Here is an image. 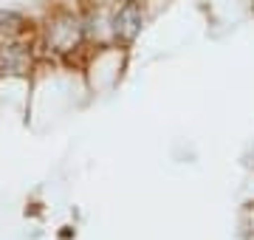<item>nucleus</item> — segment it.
Listing matches in <instances>:
<instances>
[{
  "label": "nucleus",
  "instance_id": "obj_1",
  "mask_svg": "<svg viewBox=\"0 0 254 240\" xmlns=\"http://www.w3.org/2000/svg\"><path fill=\"white\" fill-rule=\"evenodd\" d=\"M79 40H82V23L73 14H63V17H57L48 26V46L54 48V51H60V54L76 48Z\"/></svg>",
  "mask_w": 254,
  "mask_h": 240
},
{
  "label": "nucleus",
  "instance_id": "obj_2",
  "mask_svg": "<svg viewBox=\"0 0 254 240\" xmlns=\"http://www.w3.org/2000/svg\"><path fill=\"white\" fill-rule=\"evenodd\" d=\"M141 23H144V14H141V6L127 0L125 6H119V11L113 14V34L122 43H130L136 40V34L141 31Z\"/></svg>",
  "mask_w": 254,
  "mask_h": 240
},
{
  "label": "nucleus",
  "instance_id": "obj_3",
  "mask_svg": "<svg viewBox=\"0 0 254 240\" xmlns=\"http://www.w3.org/2000/svg\"><path fill=\"white\" fill-rule=\"evenodd\" d=\"M31 68V54L23 43L0 46V76H26Z\"/></svg>",
  "mask_w": 254,
  "mask_h": 240
},
{
  "label": "nucleus",
  "instance_id": "obj_4",
  "mask_svg": "<svg viewBox=\"0 0 254 240\" xmlns=\"http://www.w3.org/2000/svg\"><path fill=\"white\" fill-rule=\"evenodd\" d=\"M23 26V14L11 9H0V31H17Z\"/></svg>",
  "mask_w": 254,
  "mask_h": 240
}]
</instances>
